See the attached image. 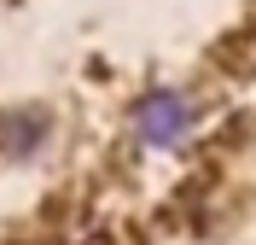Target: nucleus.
<instances>
[{
  "label": "nucleus",
  "mask_w": 256,
  "mask_h": 245,
  "mask_svg": "<svg viewBox=\"0 0 256 245\" xmlns=\"http://www.w3.org/2000/svg\"><path fill=\"white\" fill-rule=\"evenodd\" d=\"M58 140V123H52L47 105H12V111H0V163L6 169H30L41 163Z\"/></svg>",
  "instance_id": "obj_2"
},
{
  "label": "nucleus",
  "mask_w": 256,
  "mask_h": 245,
  "mask_svg": "<svg viewBox=\"0 0 256 245\" xmlns=\"http://www.w3.org/2000/svg\"><path fill=\"white\" fill-rule=\"evenodd\" d=\"M128 123H134V140L146 152H180L198 134V105H192L186 88H146L134 99Z\"/></svg>",
  "instance_id": "obj_1"
}]
</instances>
